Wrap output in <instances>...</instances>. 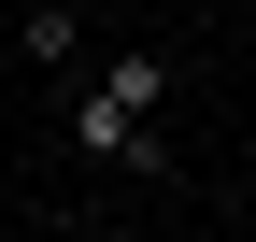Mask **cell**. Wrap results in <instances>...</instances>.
Returning a JSON list of instances; mask_svg holds the SVG:
<instances>
[{"label": "cell", "instance_id": "6da1fadb", "mask_svg": "<svg viewBox=\"0 0 256 242\" xmlns=\"http://www.w3.org/2000/svg\"><path fill=\"white\" fill-rule=\"evenodd\" d=\"M57 100H72L57 142H72L86 171H171V57L156 43H100Z\"/></svg>", "mask_w": 256, "mask_h": 242}, {"label": "cell", "instance_id": "7a4b0ae2", "mask_svg": "<svg viewBox=\"0 0 256 242\" xmlns=\"http://www.w3.org/2000/svg\"><path fill=\"white\" fill-rule=\"evenodd\" d=\"M14 43H28V72H57V86L100 57V43H86V0H28V14H14Z\"/></svg>", "mask_w": 256, "mask_h": 242}]
</instances>
